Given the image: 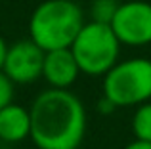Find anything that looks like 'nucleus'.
I'll use <instances>...</instances> for the list:
<instances>
[{
	"label": "nucleus",
	"instance_id": "obj_1",
	"mask_svg": "<svg viewBox=\"0 0 151 149\" xmlns=\"http://www.w3.org/2000/svg\"><path fill=\"white\" fill-rule=\"evenodd\" d=\"M31 140L38 149L78 147L86 134V109L69 88H46L33 100Z\"/></svg>",
	"mask_w": 151,
	"mask_h": 149
},
{
	"label": "nucleus",
	"instance_id": "obj_2",
	"mask_svg": "<svg viewBox=\"0 0 151 149\" xmlns=\"http://www.w3.org/2000/svg\"><path fill=\"white\" fill-rule=\"evenodd\" d=\"M84 25V14L75 0H44L35 8L29 37L42 50L69 48Z\"/></svg>",
	"mask_w": 151,
	"mask_h": 149
},
{
	"label": "nucleus",
	"instance_id": "obj_3",
	"mask_svg": "<svg viewBox=\"0 0 151 149\" xmlns=\"http://www.w3.org/2000/svg\"><path fill=\"white\" fill-rule=\"evenodd\" d=\"M121 40L109 23H84L81 33L69 46L81 73L88 77H103L119 61Z\"/></svg>",
	"mask_w": 151,
	"mask_h": 149
},
{
	"label": "nucleus",
	"instance_id": "obj_4",
	"mask_svg": "<svg viewBox=\"0 0 151 149\" xmlns=\"http://www.w3.org/2000/svg\"><path fill=\"white\" fill-rule=\"evenodd\" d=\"M101 96L117 107H136L151 100V59L130 57L117 61L103 74Z\"/></svg>",
	"mask_w": 151,
	"mask_h": 149
},
{
	"label": "nucleus",
	"instance_id": "obj_5",
	"mask_svg": "<svg viewBox=\"0 0 151 149\" xmlns=\"http://www.w3.org/2000/svg\"><path fill=\"white\" fill-rule=\"evenodd\" d=\"M109 25L124 46L151 44V4L145 0L121 2Z\"/></svg>",
	"mask_w": 151,
	"mask_h": 149
},
{
	"label": "nucleus",
	"instance_id": "obj_6",
	"mask_svg": "<svg viewBox=\"0 0 151 149\" xmlns=\"http://www.w3.org/2000/svg\"><path fill=\"white\" fill-rule=\"evenodd\" d=\"M46 50H42L33 38L17 40L8 48L2 71L14 84H31L42 77Z\"/></svg>",
	"mask_w": 151,
	"mask_h": 149
},
{
	"label": "nucleus",
	"instance_id": "obj_7",
	"mask_svg": "<svg viewBox=\"0 0 151 149\" xmlns=\"http://www.w3.org/2000/svg\"><path fill=\"white\" fill-rule=\"evenodd\" d=\"M78 74L81 69L71 48H55L46 52L42 78L52 88H71L77 82Z\"/></svg>",
	"mask_w": 151,
	"mask_h": 149
},
{
	"label": "nucleus",
	"instance_id": "obj_8",
	"mask_svg": "<svg viewBox=\"0 0 151 149\" xmlns=\"http://www.w3.org/2000/svg\"><path fill=\"white\" fill-rule=\"evenodd\" d=\"M27 138H31V113L27 107L12 101L0 109V140L17 143Z\"/></svg>",
	"mask_w": 151,
	"mask_h": 149
},
{
	"label": "nucleus",
	"instance_id": "obj_9",
	"mask_svg": "<svg viewBox=\"0 0 151 149\" xmlns=\"http://www.w3.org/2000/svg\"><path fill=\"white\" fill-rule=\"evenodd\" d=\"M134 140L142 142H151V100L136 105V111L130 120Z\"/></svg>",
	"mask_w": 151,
	"mask_h": 149
},
{
	"label": "nucleus",
	"instance_id": "obj_10",
	"mask_svg": "<svg viewBox=\"0 0 151 149\" xmlns=\"http://www.w3.org/2000/svg\"><path fill=\"white\" fill-rule=\"evenodd\" d=\"M121 2L119 0H92L90 6V14H92V21L100 23H111L115 11L119 10Z\"/></svg>",
	"mask_w": 151,
	"mask_h": 149
},
{
	"label": "nucleus",
	"instance_id": "obj_11",
	"mask_svg": "<svg viewBox=\"0 0 151 149\" xmlns=\"http://www.w3.org/2000/svg\"><path fill=\"white\" fill-rule=\"evenodd\" d=\"M14 88L15 84L10 80V77L4 71H0V109L14 101Z\"/></svg>",
	"mask_w": 151,
	"mask_h": 149
},
{
	"label": "nucleus",
	"instance_id": "obj_12",
	"mask_svg": "<svg viewBox=\"0 0 151 149\" xmlns=\"http://www.w3.org/2000/svg\"><path fill=\"white\" fill-rule=\"evenodd\" d=\"M98 109H100V113L101 115H109V113H113L115 109H119L117 105L113 103V101H109L105 96H101V100L98 101Z\"/></svg>",
	"mask_w": 151,
	"mask_h": 149
},
{
	"label": "nucleus",
	"instance_id": "obj_13",
	"mask_svg": "<svg viewBox=\"0 0 151 149\" xmlns=\"http://www.w3.org/2000/svg\"><path fill=\"white\" fill-rule=\"evenodd\" d=\"M122 149H151V142H142V140H134V142L126 143Z\"/></svg>",
	"mask_w": 151,
	"mask_h": 149
},
{
	"label": "nucleus",
	"instance_id": "obj_14",
	"mask_svg": "<svg viewBox=\"0 0 151 149\" xmlns=\"http://www.w3.org/2000/svg\"><path fill=\"white\" fill-rule=\"evenodd\" d=\"M8 48H10V46H8V44H6V40H4V38L0 37V71H2V67H4V61H6Z\"/></svg>",
	"mask_w": 151,
	"mask_h": 149
},
{
	"label": "nucleus",
	"instance_id": "obj_15",
	"mask_svg": "<svg viewBox=\"0 0 151 149\" xmlns=\"http://www.w3.org/2000/svg\"><path fill=\"white\" fill-rule=\"evenodd\" d=\"M69 149H81V147H69Z\"/></svg>",
	"mask_w": 151,
	"mask_h": 149
}]
</instances>
